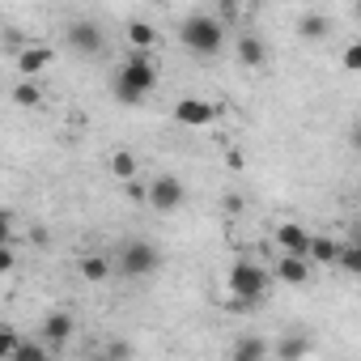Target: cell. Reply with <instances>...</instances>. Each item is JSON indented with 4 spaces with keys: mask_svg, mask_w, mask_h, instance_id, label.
I'll use <instances>...</instances> for the list:
<instances>
[{
    "mask_svg": "<svg viewBox=\"0 0 361 361\" xmlns=\"http://www.w3.org/2000/svg\"><path fill=\"white\" fill-rule=\"evenodd\" d=\"M30 243H35V247H47V243H51V234H47L43 226H35V230H30Z\"/></svg>",
    "mask_w": 361,
    "mask_h": 361,
    "instance_id": "cell-26",
    "label": "cell"
},
{
    "mask_svg": "<svg viewBox=\"0 0 361 361\" xmlns=\"http://www.w3.org/2000/svg\"><path fill=\"white\" fill-rule=\"evenodd\" d=\"M306 353H314V340H310L306 331H289V336L272 348V357H281V361H298V357H306Z\"/></svg>",
    "mask_w": 361,
    "mask_h": 361,
    "instance_id": "cell-11",
    "label": "cell"
},
{
    "mask_svg": "<svg viewBox=\"0 0 361 361\" xmlns=\"http://www.w3.org/2000/svg\"><path fill=\"white\" fill-rule=\"evenodd\" d=\"M18 348H22L18 331H13V327H5V331H0V361H13V357H18Z\"/></svg>",
    "mask_w": 361,
    "mask_h": 361,
    "instance_id": "cell-22",
    "label": "cell"
},
{
    "mask_svg": "<svg viewBox=\"0 0 361 361\" xmlns=\"http://www.w3.org/2000/svg\"><path fill=\"white\" fill-rule=\"evenodd\" d=\"M268 60V47H264V39L259 35H243L238 39V64H247V68H259Z\"/></svg>",
    "mask_w": 361,
    "mask_h": 361,
    "instance_id": "cell-12",
    "label": "cell"
},
{
    "mask_svg": "<svg viewBox=\"0 0 361 361\" xmlns=\"http://www.w3.org/2000/svg\"><path fill=\"white\" fill-rule=\"evenodd\" d=\"M238 5H243V0H221V9H226V13H234Z\"/></svg>",
    "mask_w": 361,
    "mask_h": 361,
    "instance_id": "cell-31",
    "label": "cell"
},
{
    "mask_svg": "<svg viewBox=\"0 0 361 361\" xmlns=\"http://www.w3.org/2000/svg\"><path fill=\"white\" fill-rule=\"evenodd\" d=\"M357 18H361V0H357Z\"/></svg>",
    "mask_w": 361,
    "mask_h": 361,
    "instance_id": "cell-32",
    "label": "cell"
},
{
    "mask_svg": "<svg viewBox=\"0 0 361 361\" xmlns=\"http://www.w3.org/2000/svg\"><path fill=\"white\" fill-rule=\"evenodd\" d=\"M340 268H344V272H353V276H361V243L340 247Z\"/></svg>",
    "mask_w": 361,
    "mask_h": 361,
    "instance_id": "cell-21",
    "label": "cell"
},
{
    "mask_svg": "<svg viewBox=\"0 0 361 361\" xmlns=\"http://www.w3.org/2000/svg\"><path fill=\"white\" fill-rule=\"evenodd\" d=\"M18 259H13V247H5V251H0V272H9Z\"/></svg>",
    "mask_w": 361,
    "mask_h": 361,
    "instance_id": "cell-28",
    "label": "cell"
},
{
    "mask_svg": "<svg viewBox=\"0 0 361 361\" xmlns=\"http://www.w3.org/2000/svg\"><path fill=\"white\" fill-rule=\"evenodd\" d=\"M68 47L77 51V56H85V60H98V56H106V35H102V26L98 22H73L68 26Z\"/></svg>",
    "mask_w": 361,
    "mask_h": 361,
    "instance_id": "cell-5",
    "label": "cell"
},
{
    "mask_svg": "<svg viewBox=\"0 0 361 361\" xmlns=\"http://www.w3.org/2000/svg\"><path fill=\"white\" fill-rule=\"evenodd\" d=\"M213 119H217V106L204 98H178L174 102V123H183V128H204Z\"/></svg>",
    "mask_w": 361,
    "mask_h": 361,
    "instance_id": "cell-7",
    "label": "cell"
},
{
    "mask_svg": "<svg viewBox=\"0 0 361 361\" xmlns=\"http://www.w3.org/2000/svg\"><path fill=\"white\" fill-rule=\"evenodd\" d=\"M123 196H128L132 204H149V183H140V178H128V183H123Z\"/></svg>",
    "mask_w": 361,
    "mask_h": 361,
    "instance_id": "cell-23",
    "label": "cell"
},
{
    "mask_svg": "<svg viewBox=\"0 0 361 361\" xmlns=\"http://www.w3.org/2000/svg\"><path fill=\"white\" fill-rule=\"evenodd\" d=\"M136 170H140V157L136 153H128V149H115L111 153V174L115 178H123V183H128V178H136Z\"/></svg>",
    "mask_w": 361,
    "mask_h": 361,
    "instance_id": "cell-15",
    "label": "cell"
},
{
    "mask_svg": "<svg viewBox=\"0 0 361 361\" xmlns=\"http://www.w3.org/2000/svg\"><path fill=\"white\" fill-rule=\"evenodd\" d=\"M13 361H43V348H39V344H22Z\"/></svg>",
    "mask_w": 361,
    "mask_h": 361,
    "instance_id": "cell-25",
    "label": "cell"
},
{
    "mask_svg": "<svg viewBox=\"0 0 361 361\" xmlns=\"http://www.w3.org/2000/svg\"><path fill=\"white\" fill-rule=\"evenodd\" d=\"M106 357H132V348H128V344H111Z\"/></svg>",
    "mask_w": 361,
    "mask_h": 361,
    "instance_id": "cell-30",
    "label": "cell"
},
{
    "mask_svg": "<svg viewBox=\"0 0 361 361\" xmlns=\"http://www.w3.org/2000/svg\"><path fill=\"white\" fill-rule=\"evenodd\" d=\"M51 64V47H26L22 56H18V68L26 73V77H35V73H43Z\"/></svg>",
    "mask_w": 361,
    "mask_h": 361,
    "instance_id": "cell-14",
    "label": "cell"
},
{
    "mask_svg": "<svg viewBox=\"0 0 361 361\" xmlns=\"http://www.w3.org/2000/svg\"><path fill=\"white\" fill-rule=\"evenodd\" d=\"M178 43H183L192 56L209 60V56H217V51L226 47V26H221L217 18L192 13V18H183V26H178Z\"/></svg>",
    "mask_w": 361,
    "mask_h": 361,
    "instance_id": "cell-2",
    "label": "cell"
},
{
    "mask_svg": "<svg viewBox=\"0 0 361 361\" xmlns=\"http://www.w3.org/2000/svg\"><path fill=\"white\" fill-rule=\"evenodd\" d=\"M310 238L314 234H306V226H298V221L276 226V247L289 251V255H310Z\"/></svg>",
    "mask_w": 361,
    "mask_h": 361,
    "instance_id": "cell-9",
    "label": "cell"
},
{
    "mask_svg": "<svg viewBox=\"0 0 361 361\" xmlns=\"http://www.w3.org/2000/svg\"><path fill=\"white\" fill-rule=\"evenodd\" d=\"M310 264H340V247L331 238H310Z\"/></svg>",
    "mask_w": 361,
    "mask_h": 361,
    "instance_id": "cell-19",
    "label": "cell"
},
{
    "mask_svg": "<svg viewBox=\"0 0 361 361\" xmlns=\"http://www.w3.org/2000/svg\"><path fill=\"white\" fill-rule=\"evenodd\" d=\"M128 43H132V51H149L157 43V30L149 22H128Z\"/></svg>",
    "mask_w": 361,
    "mask_h": 361,
    "instance_id": "cell-17",
    "label": "cell"
},
{
    "mask_svg": "<svg viewBox=\"0 0 361 361\" xmlns=\"http://www.w3.org/2000/svg\"><path fill=\"white\" fill-rule=\"evenodd\" d=\"M188 200V188H183V178H174V174H157L153 183H149V204L157 213H174V209H183Z\"/></svg>",
    "mask_w": 361,
    "mask_h": 361,
    "instance_id": "cell-6",
    "label": "cell"
},
{
    "mask_svg": "<svg viewBox=\"0 0 361 361\" xmlns=\"http://www.w3.org/2000/svg\"><path fill=\"white\" fill-rule=\"evenodd\" d=\"M153 85H157V68H153L149 51H132V56H128V64L115 73L111 94H115V102L136 106V102H145V98H149V90H153Z\"/></svg>",
    "mask_w": 361,
    "mask_h": 361,
    "instance_id": "cell-1",
    "label": "cell"
},
{
    "mask_svg": "<svg viewBox=\"0 0 361 361\" xmlns=\"http://www.w3.org/2000/svg\"><path fill=\"white\" fill-rule=\"evenodd\" d=\"M276 281H285V285H306L310 281V255H281L276 259Z\"/></svg>",
    "mask_w": 361,
    "mask_h": 361,
    "instance_id": "cell-10",
    "label": "cell"
},
{
    "mask_svg": "<svg viewBox=\"0 0 361 361\" xmlns=\"http://www.w3.org/2000/svg\"><path fill=\"white\" fill-rule=\"evenodd\" d=\"M327 30H331V22H327L323 13H302V18H298V35H302L306 43H319V39H327Z\"/></svg>",
    "mask_w": 361,
    "mask_h": 361,
    "instance_id": "cell-13",
    "label": "cell"
},
{
    "mask_svg": "<svg viewBox=\"0 0 361 361\" xmlns=\"http://www.w3.org/2000/svg\"><path fill=\"white\" fill-rule=\"evenodd\" d=\"M268 353H272V344H268V340H255V336H247V340L234 344V357H238V361H259V357H268Z\"/></svg>",
    "mask_w": 361,
    "mask_h": 361,
    "instance_id": "cell-18",
    "label": "cell"
},
{
    "mask_svg": "<svg viewBox=\"0 0 361 361\" xmlns=\"http://www.w3.org/2000/svg\"><path fill=\"white\" fill-rule=\"evenodd\" d=\"M111 268H115V264H111L106 255H85V259H81V276H85L90 285H102V281L111 276Z\"/></svg>",
    "mask_w": 361,
    "mask_h": 361,
    "instance_id": "cell-16",
    "label": "cell"
},
{
    "mask_svg": "<svg viewBox=\"0 0 361 361\" xmlns=\"http://www.w3.org/2000/svg\"><path fill=\"white\" fill-rule=\"evenodd\" d=\"M73 327H77V319H73L68 310H51V314L43 319V327H39V331H43V344L56 353V348H64V344H68Z\"/></svg>",
    "mask_w": 361,
    "mask_h": 361,
    "instance_id": "cell-8",
    "label": "cell"
},
{
    "mask_svg": "<svg viewBox=\"0 0 361 361\" xmlns=\"http://www.w3.org/2000/svg\"><path fill=\"white\" fill-rule=\"evenodd\" d=\"M115 268H119L123 276H132V281H145V276H153V272L161 268V251H157L153 243H145V238H132V243L119 247Z\"/></svg>",
    "mask_w": 361,
    "mask_h": 361,
    "instance_id": "cell-4",
    "label": "cell"
},
{
    "mask_svg": "<svg viewBox=\"0 0 361 361\" xmlns=\"http://www.w3.org/2000/svg\"><path fill=\"white\" fill-rule=\"evenodd\" d=\"M226 213H243V196H226Z\"/></svg>",
    "mask_w": 361,
    "mask_h": 361,
    "instance_id": "cell-29",
    "label": "cell"
},
{
    "mask_svg": "<svg viewBox=\"0 0 361 361\" xmlns=\"http://www.w3.org/2000/svg\"><path fill=\"white\" fill-rule=\"evenodd\" d=\"M13 102H18V106H39V102H43V90L26 77V81H18V85H13Z\"/></svg>",
    "mask_w": 361,
    "mask_h": 361,
    "instance_id": "cell-20",
    "label": "cell"
},
{
    "mask_svg": "<svg viewBox=\"0 0 361 361\" xmlns=\"http://www.w3.org/2000/svg\"><path fill=\"white\" fill-rule=\"evenodd\" d=\"M268 285H272V276H268L259 264H251V259H238V264L230 268V293H234L238 306L264 302V298H268Z\"/></svg>",
    "mask_w": 361,
    "mask_h": 361,
    "instance_id": "cell-3",
    "label": "cell"
},
{
    "mask_svg": "<svg viewBox=\"0 0 361 361\" xmlns=\"http://www.w3.org/2000/svg\"><path fill=\"white\" fill-rule=\"evenodd\" d=\"M348 145H353V149H357V153H361V119H357V123H353V128H348Z\"/></svg>",
    "mask_w": 361,
    "mask_h": 361,
    "instance_id": "cell-27",
    "label": "cell"
},
{
    "mask_svg": "<svg viewBox=\"0 0 361 361\" xmlns=\"http://www.w3.org/2000/svg\"><path fill=\"white\" fill-rule=\"evenodd\" d=\"M340 68H348V73H361V43H348V47L340 51Z\"/></svg>",
    "mask_w": 361,
    "mask_h": 361,
    "instance_id": "cell-24",
    "label": "cell"
}]
</instances>
